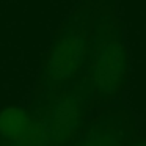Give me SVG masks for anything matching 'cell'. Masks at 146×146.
<instances>
[{
    "label": "cell",
    "mask_w": 146,
    "mask_h": 146,
    "mask_svg": "<svg viewBox=\"0 0 146 146\" xmlns=\"http://www.w3.org/2000/svg\"><path fill=\"white\" fill-rule=\"evenodd\" d=\"M94 91L93 80L82 69L63 85L39 93L32 108L41 118L52 146H64L76 135Z\"/></svg>",
    "instance_id": "obj_1"
},
{
    "label": "cell",
    "mask_w": 146,
    "mask_h": 146,
    "mask_svg": "<svg viewBox=\"0 0 146 146\" xmlns=\"http://www.w3.org/2000/svg\"><path fill=\"white\" fill-rule=\"evenodd\" d=\"M127 69V52L121 29L111 16L101 14L90 35L88 54L83 71L93 80L96 93L102 98L113 96L123 86Z\"/></svg>",
    "instance_id": "obj_2"
},
{
    "label": "cell",
    "mask_w": 146,
    "mask_h": 146,
    "mask_svg": "<svg viewBox=\"0 0 146 146\" xmlns=\"http://www.w3.org/2000/svg\"><path fill=\"white\" fill-rule=\"evenodd\" d=\"M90 14L91 10L86 8L64 22L41 71V91H50L63 85L83 69L91 35Z\"/></svg>",
    "instance_id": "obj_3"
},
{
    "label": "cell",
    "mask_w": 146,
    "mask_h": 146,
    "mask_svg": "<svg viewBox=\"0 0 146 146\" xmlns=\"http://www.w3.org/2000/svg\"><path fill=\"white\" fill-rule=\"evenodd\" d=\"M126 138L123 116L104 115L72 143V146H123Z\"/></svg>",
    "instance_id": "obj_4"
},
{
    "label": "cell",
    "mask_w": 146,
    "mask_h": 146,
    "mask_svg": "<svg viewBox=\"0 0 146 146\" xmlns=\"http://www.w3.org/2000/svg\"><path fill=\"white\" fill-rule=\"evenodd\" d=\"M135 146H146V140H141V141H138Z\"/></svg>",
    "instance_id": "obj_5"
},
{
    "label": "cell",
    "mask_w": 146,
    "mask_h": 146,
    "mask_svg": "<svg viewBox=\"0 0 146 146\" xmlns=\"http://www.w3.org/2000/svg\"><path fill=\"white\" fill-rule=\"evenodd\" d=\"M0 146H5V143H3V141H0Z\"/></svg>",
    "instance_id": "obj_6"
}]
</instances>
